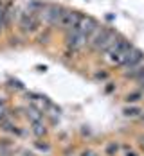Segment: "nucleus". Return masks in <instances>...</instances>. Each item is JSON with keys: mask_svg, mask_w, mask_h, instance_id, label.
<instances>
[{"mask_svg": "<svg viewBox=\"0 0 144 156\" xmlns=\"http://www.w3.org/2000/svg\"><path fill=\"white\" fill-rule=\"evenodd\" d=\"M106 153H108V154L117 153V144H110V145H108V149H106Z\"/></svg>", "mask_w": 144, "mask_h": 156, "instance_id": "12", "label": "nucleus"}, {"mask_svg": "<svg viewBox=\"0 0 144 156\" xmlns=\"http://www.w3.org/2000/svg\"><path fill=\"white\" fill-rule=\"evenodd\" d=\"M15 7L13 5H7V9L0 15V20H2V25H9L11 22H13V16H15Z\"/></svg>", "mask_w": 144, "mask_h": 156, "instance_id": "8", "label": "nucleus"}, {"mask_svg": "<svg viewBox=\"0 0 144 156\" xmlns=\"http://www.w3.org/2000/svg\"><path fill=\"white\" fill-rule=\"evenodd\" d=\"M32 131H34V135H38V136H40V135H43V133H45V127L40 124V122H34V127H32Z\"/></svg>", "mask_w": 144, "mask_h": 156, "instance_id": "11", "label": "nucleus"}, {"mask_svg": "<svg viewBox=\"0 0 144 156\" xmlns=\"http://www.w3.org/2000/svg\"><path fill=\"white\" fill-rule=\"evenodd\" d=\"M141 97H142V92H133V94H130L128 97H126V101H128V102H137Z\"/></svg>", "mask_w": 144, "mask_h": 156, "instance_id": "10", "label": "nucleus"}, {"mask_svg": "<svg viewBox=\"0 0 144 156\" xmlns=\"http://www.w3.org/2000/svg\"><path fill=\"white\" fill-rule=\"evenodd\" d=\"M61 13H63V9L60 5H45V9L42 11V20H45L49 25H56V23H60Z\"/></svg>", "mask_w": 144, "mask_h": 156, "instance_id": "4", "label": "nucleus"}, {"mask_svg": "<svg viewBox=\"0 0 144 156\" xmlns=\"http://www.w3.org/2000/svg\"><path fill=\"white\" fill-rule=\"evenodd\" d=\"M131 50V43L128 40H119L113 43V47L108 50V61L112 65H123L128 52Z\"/></svg>", "mask_w": 144, "mask_h": 156, "instance_id": "3", "label": "nucleus"}, {"mask_svg": "<svg viewBox=\"0 0 144 156\" xmlns=\"http://www.w3.org/2000/svg\"><path fill=\"white\" fill-rule=\"evenodd\" d=\"M40 23H42V15L38 11H25L20 15V31L25 32V34H32L40 29Z\"/></svg>", "mask_w": 144, "mask_h": 156, "instance_id": "2", "label": "nucleus"}, {"mask_svg": "<svg viewBox=\"0 0 144 156\" xmlns=\"http://www.w3.org/2000/svg\"><path fill=\"white\" fill-rule=\"evenodd\" d=\"M97 29H99V27H97V22L94 18H83V22H81V25H79V32L87 38V40H90L92 34H94Z\"/></svg>", "mask_w": 144, "mask_h": 156, "instance_id": "7", "label": "nucleus"}, {"mask_svg": "<svg viewBox=\"0 0 144 156\" xmlns=\"http://www.w3.org/2000/svg\"><path fill=\"white\" fill-rule=\"evenodd\" d=\"M88 43H90V48H94V50L108 52V50L113 47V43H115V32H113L112 29L101 27V29H97V31L92 34V38L88 40Z\"/></svg>", "mask_w": 144, "mask_h": 156, "instance_id": "1", "label": "nucleus"}, {"mask_svg": "<svg viewBox=\"0 0 144 156\" xmlns=\"http://www.w3.org/2000/svg\"><path fill=\"white\" fill-rule=\"evenodd\" d=\"M126 156H137V154H135L133 151H130V153H126Z\"/></svg>", "mask_w": 144, "mask_h": 156, "instance_id": "14", "label": "nucleus"}, {"mask_svg": "<svg viewBox=\"0 0 144 156\" xmlns=\"http://www.w3.org/2000/svg\"><path fill=\"white\" fill-rule=\"evenodd\" d=\"M123 113H124V117H130V119H133V117H139V113H141V108H124V109H123Z\"/></svg>", "mask_w": 144, "mask_h": 156, "instance_id": "9", "label": "nucleus"}, {"mask_svg": "<svg viewBox=\"0 0 144 156\" xmlns=\"http://www.w3.org/2000/svg\"><path fill=\"white\" fill-rule=\"evenodd\" d=\"M85 43H88V40L79 32V29H70L67 32V45H68V48H79Z\"/></svg>", "mask_w": 144, "mask_h": 156, "instance_id": "5", "label": "nucleus"}, {"mask_svg": "<svg viewBox=\"0 0 144 156\" xmlns=\"http://www.w3.org/2000/svg\"><path fill=\"white\" fill-rule=\"evenodd\" d=\"M144 59V54L139 50V48H135V47H131V50L128 52V56H126V59H124V66L126 68H137L139 66V63H142Z\"/></svg>", "mask_w": 144, "mask_h": 156, "instance_id": "6", "label": "nucleus"}, {"mask_svg": "<svg viewBox=\"0 0 144 156\" xmlns=\"http://www.w3.org/2000/svg\"><path fill=\"white\" fill-rule=\"evenodd\" d=\"M94 77H96V79H106V77H108V76H106L105 72H97V74H96V76H94Z\"/></svg>", "mask_w": 144, "mask_h": 156, "instance_id": "13", "label": "nucleus"}, {"mask_svg": "<svg viewBox=\"0 0 144 156\" xmlns=\"http://www.w3.org/2000/svg\"><path fill=\"white\" fill-rule=\"evenodd\" d=\"M0 31H2V20H0Z\"/></svg>", "mask_w": 144, "mask_h": 156, "instance_id": "15", "label": "nucleus"}]
</instances>
